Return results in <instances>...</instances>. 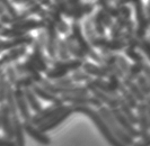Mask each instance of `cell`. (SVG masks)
I'll list each match as a JSON object with an SVG mask.
<instances>
[{
	"label": "cell",
	"mask_w": 150,
	"mask_h": 146,
	"mask_svg": "<svg viewBox=\"0 0 150 146\" xmlns=\"http://www.w3.org/2000/svg\"><path fill=\"white\" fill-rule=\"evenodd\" d=\"M38 4L41 5H46V6H49L50 4H51V0H38Z\"/></svg>",
	"instance_id": "db71d44e"
},
{
	"label": "cell",
	"mask_w": 150,
	"mask_h": 146,
	"mask_svg": "<svg viewBox=\"0 0 150 146\" xmlns=\"http://www.w3.org/2000/svg\"><path fill=\"white\" fill-rule=\"evenodd\" d=\"M138 125H139V133L140 137L144 138L150 133L149 128V119H148V114H147V105L146 102H140L138 103Z\"/></svg>",
	"instance_id": "7c38bea8"
},
{
	"label": "cell",
	"mask_w": 150,
	"mask_h": 146,
	"mask_svg": "<svg viewBox=\"0 0 150 146\" xmlns=\"http://www.w3.org/2000/svg\"><path fill=\"white\" fill-rule=\"evenodd\" d=\"M71 79L74 80V82H81V81H89L91 80V75H89L87 72H85V71H79V69L78 70H76L74 74H72V77H71Z\"/></svg>",
	"instance_id": "60d3db41"
},
{
	"label": "cell",
	"mask_w": 150,
	"mask_h": 146,
	"mask_svg": "<svg viewBox=\"0 0 150 146\" xmlns=\"http://www.w3.org/2000/svg\"><path fill=\"white\" fill-rule=\"evenodd\" d=\"M68 5L71 8H78L81 4H80V0H67Z\"/></svg>",
	"instance_id": "816d5d0a"
},
{
	"label": "cell",
	"mask_w": 150,
	"mask_h": 146,
	"mask_svg": "<svg viewBox=\"0 0 150 146\" xmlns=\"http://www.w3.org/2000/svg\"><path fill=\"white\" fill-rule=\"evenodd\" d=\"M14 95H15L17 110L19 111V114H21L22 118L24 119V121H30L32 116H30V108H28V103L26 101V98H25V95H24V90L15 88L14 89Z\"/></svg>",
	"instance_id": "9a60e30c"
},
{
	"label": "cell",
	"mask_w": 150,
	"mask_h": 146,
	"mask_svg": "<svg viewBox=\"0 0 150 146\" xmlns=\"http://www.w3.org/2000/svg\"><path fill=\"white\" fill-rule=\"evenodd\" d=\"M47 14H49V16L51 17V19L54 22L55 26H57V28L60 30V33L66 34V33L68 32V29H69V26H68L67 24L64 22V20L61 18L60 9L58 8V6H57L55 4H52V2H51V4L49 5Z\"/></svg>",
	"instance_id": "e0dca14e"
},
{
	"label": "cell",
	"mask_w": 150,
	"mask_h": 146,
	"mask_svg": "<svg viewBox=\"0 0 150 146\" xmlns=\"http://www.w3.org/2000/svg\"><path fill=\"white\" fill-rule=\"evenodd\" d=\"M90 45L98 47L100 50H108L111 52H117L122 51L123 48L127 47V42L123 38H113V39H107L105 37L100 36L97 37L95 36L91 41L89 42Z\"/></svg>",
	"instance_id": "277c9868"
},
{
	"label": "cell",
	"mask_w": 150,
	"mask_h": 146,
	"mask_svg": "<svg viewBox=\"0 0 150 146\" xmlns=\"http://www.w3.org/2000/svg\"><path fill=\"white\" fill-rule=\"evenodd\" d=\"M34 38L30 35H24L21 37H16L10 41H0V52L6 51V50H11L18 46H26L34 43Z\"/></svg>",
	"instance_id": "2e32d148"
},
{
	"label": "cell",
	"mask_w": 150,
	"mask_h": 146,
	"mask_svg": "<svg viewBox=\"0 0 150 146\" xmlns=\"http://www.w3.org/2000/svg\"><path fill=\"white\" fill-rule=\"evenodd\" d=\"M25 54H26V47L25 46H18V47H15V48H11L9 51V53L5 54L2 58H0V66L4 67L5 65H8L11 62L17 61L18 58L24 56Z\"/></svg>",
	"instance_id": "ac0fdd59"
},
{
	"label": "cell",
	"mask_w": 150,
	"mask_h": 146,
	"mask_svg": "<svg viewBox=\"0 0 150 146\" xmlns=\"http://www.w3.org/2000/svg\"><path fill=\"white\" fill-rule=\"evenodd\" d=\"M85 30H86V35H87V37H88L89 42L94 38V37L96 36V35H95L96 32H95V29L93 28L91 22H90V20H87V22H85Z\"/></svg>",
	"instance_id": "ee69618b"
},
{
	"label": "cell",
	"mask_w": 150,
	"mask_h": 146,
	"mask_svg": "<svg viewBox=\"0 0 150 146\" xmlns=\"http://www.w3.org/2000/svg\"><path fill=\"white\" fill-rule=\"evenodd\" d=\"M0 119H1V128L4 135L9 139H14V131H13V120L11 114L6 103H1L0 106Z\"/></svg>",
	"instance_id": "8fae6325"
},
{
	"label": "cell",
	"mask_w": 150,
	"mask_h": 146,
	"mask_svg": "<svg viewBox=\"0 0 150 146\" xmlns=\"http://www.w3.org/2000/svg\"><path fill=\"white\" fill-rule=\"evenodd\" d=\"M83 69L85 72H87L89 75H94V77H97V78H108V75L111 73L106 70L103 65H95L93 63H89V62H83Z\"/></svg>",
	"instance_id": "44dd1931"
},
{
	"label": "cell",
	"mask_w": 150,
	"mask_h": 146,
	"mask_svg": "<svg viewBox=\"0 0 150 146\" xmlns=\"http://www.w3.org/2000/svg\"><path fill=\"white\" fill-rule=\"evenodd\" d=\"M0 29H2V25L1 24H0Z\"/></svg>",
	"instance_id": "6f0895ef"
},
{
	"label": "cell",
	"mask_w": 150,
	"mask_h": 146,
	"mask_svg": "<svg viewBox=\"0 0 150 146\" xmlns=\"http://www.w3.org/2000/svg\"><path fill=\"white\" fill-rule=\"evenodd\" d=\"M0 146H17L14 139H9L6 136L1 137L0 136Z\"/></svg>",
	"instance_id": "c3c4849f"
},
{
	"label": "cell",
	"mask_w": 150,
	"mask_h": 146,
	"mask_svg": "<svg viewBox=\"0 0 150 146\" xmlns=\"http://www.w3.org/2000/svg\"><path fill=\"white\" fill-rule=\"evenodd\" d=\"M6 105H7L9 110H10L11 116H13V115H17V106H16L14 89H13V86H11L9 82H8L7 93H6Z\"/></svg>",
	"instance_id": "f1b7e54d"
},
{
	"label": "cell",
	"mask_w": 150,
	"mask_h": 146,
	"mask_svg": "<svg viewBox=\"0 0 150 146\" xmlns=\"http://www.w3.org/2000/svg\"><path fill=\"white\" fill-rule=\"evenodd\" d=\"M138 47H140L142 52L148 56V58L150 60V42L149 39H144V38H141L139 39V45Z\"/></svg>",
	"instance_id": "7bdbcfd3"
},
{
	"label": "cell",
	"mask_w": 150,
	"mask_h": 146,
	"mask_svg": "<svg viewBox=\"0 0 150 146\" xmlns=\"http://www.w3.org/2000/svg\"><path fill=\"white\" fill-rule=\"evenodd\" d=\"M91 82H93V84L97 88V89L102 90L103 92H105L107 95H112L114 98H117V97L120 95H119V91L115 90L110 82H106L105 80H103V79H100V78H97V79H95V80L91 79Z\"/></svg>",
	"instance_id": "d4e9b609"
},
{
	"label": "cell",
	"mask_w": 150,
	"mask_h": 146,
	"mask_svg": "<svg viewBox=\"0 0 150 146\" xmlns=\"http://www.w3.org/2000/svg\"><path fill=\"white\" fill-rule=\"evenodd\" d=\"M86 87H87V89H88V91H90V92L94 95V97H96L102 103L107 105V106L110 107V109H111V108H115V107H119L117 98H114V97H112V95H107V93H105V92H103L102 90L97 89V88L93 84L91 80L87 81Z\"/></svg>",
	"instance_id": "4fadbf2b"
},
{
	"label": "cell",
	"mask_w": 150,
	"mask_h": 146,
	"mask_svg": "<svg viewBox=\"0 0 150 146\" xmlns=\"http://www.w3.org/2000/svg\"><path fill=\"white\" fill-rule=\"evenodd\" d=\"M67 106L63 105V102H55L53 103L52 106L45 108V109H41L40 111H38L34 116L30 117V123L35 126H38L42 123H44L46 120L51 119L52 117H54L55 115H58L59 112H61L62 110L64 109Z\"/></svg>",
	"instance_id": "5b68a950"
},
{
	"label": "cell",
	"mask_w": 150,
	"mask_h": 146,
	"mask_svg": "<svg viewBox=\"0 0 150 146\" xmlns=\"http://www.w3.org/2000/svg\"><path fill=\"white\" fill-rule=\"evenodd\" d=\"M13 120V131H14V139L17 146H25V135H24V127L17 115L11 116Z\"/></svg>",
	"instance_id": "d6986e66"
},
{
	"label": "cell",
	"mask_w": 150,
	"mask_h": 146,
	"mask_svg": "<svg viewBox=\"0 0 150 146\" xmlns=\"http://www.w3.org/2000/svg\"><path fill=\"white\" fill-rule=\"evenodd\" d=\"M134 8H135L137 22H138V28L135 29V37L138 39H141V38H144L147 28L149 26V20L146 17L144 9H143V4L141 0H135Z\"/></svg>",
	"instance_id": "52a82bcc"
},
{
	"label": "cell",
	"mask_w": 150,
	"mask_h": 146,
	"mask_svg": "<svg viewBox=\"0 0 150 146\" xmlns=\"http://www.w3.org/2000/svg\"><path fill=\"white\" fill-rule=\"evenodd\" d=\"M63 102H70L72 106H88L93 105L96 107H102L103 103L98 100L96 97H88V95H61Z\"/></svg>",
	"instance_id": "9c48e42d"
},
{
	"label": "cell",
	"mask_w": 150,
	"mask_h": 146,
	"mask_svg": "<svg viewBox=\"0 0 150 146\" xmlns=\"http://www.w3.org/2000/svg\"><path fill=\"white\" fill-rule=\"evenodd\" d=\"M119 9H120V16H122V17L125 18V19H130V16H131V10H130V8L123 5V6H120Z\"/></svg>",
	"instance_id": "7dc6e473"
},
{
	"label": "cell",
	"mask_w": 150,
	"mask_h": 146,
	"mask_svg": "<svg viewBox=\"0 0 150 146\" xmlns=\"http://www.w3.org/2000/svg\"><path fill=\"white\" fill-rule=\"evenodd\" d=\"M53 66L54 67H60L63 70L69 71H76L80 67H83V61L79 60V58H75V60H60V61H53Z\"/></svg>",
	"instance_id": "603a6c76"
},
{
	"label": "cell",
	"mask_w": 150,
	"mask_h": 146,
	"mask_svg": "<svg viewBox=\"0 0 150 146\" xmlns=\"http://www.w3.org/2000/svg\"><path fill=\"white\" fill-rule=\"evenodd\" d=\"M0 127H1V119H0Z\"/></svg>",
	"instance_id": "680465c9"
},
{
	"label": "cell",
	"mask_w": 150,
	"mask_h": 146,
	"mask_svg": "<svg viewBox=\"0 0 150 146\" xmlns=\"http://www.w3.org/2000/svg\"><path fill=\"white\" fill-rule=\"evenodd\" d=\"M24 95H25V98H26V101L28 103V106L33 109V111L38 112V111L42 109V106H41L40 101L38 100L36 95L33 92V90L30 88L24 89Z\"/></svg>",
	"instance_id": "83f0119b"
},
{
	"label": "cell",
	"mask_w": 150,
	"mask_h": 146,
	"mask_svg": "<svg viewBox=\"0 0 150 146\" xmlns=\"http://www.w3.org/2000/svg\"><path fill=\"white\" fill-rule=\"evenodd\" d=\"M94 25H95V32L99 36H103L105 34V25H104V20H103V11L102 10H98V13L95 16Z\"/></svg>",
	"instance_id": "4dcf8cb0"
},
{
	"label": "cell",
	"mask_w": 150,
	"mask_h": 146,
	"mask_svg": "<svg viewBox=\"0 0 150 146\" xmlns=\"http://www.w3.org/2000/svg\"><path fill=\"white\" fill-rule=\"evenodd\" d=\"M143 73H144V77L147 78V80L149 82L150 84V66L147 64V63H144V65H143Z\"/></svg>",
	"instance_id": "f907efd6"
},
{
	"label": "cell",
	"mask_w": 150,
	"mask_h": 146,
	"mask_svg": "<svg viewBox=\"0 0 150 146\" xmlns=\"http://www.w3.org/2000/svg\"><path fill=\"white\" fill-rule=\"evenodd\" d=\"M123 83H124V86L128 88V90L132 93V95L135 97V99L138 100V101L140 102H143L146 101V95H143V92L141 91V89L139 88V86L133 82V80H130L128 78H123Z\"/></svg>",
	"instance_id": "4316f807"
},
{
	"label": "cell",
	"mask_w": 150,
	"mask_h": 146,
	"mask_svg": "<svg viewBox=\"0 0 150 146\" xmlns=\"http://www.w3.org/2000/svg\"><path fill=\"white\" fill-rule=\"evenodd\" d=\"M146 105H147V114H148V119H149V128H150V95L146 98Z\"/></svg>",
	"instance_id": "f5cc1de1"
},
{
	"label": "cell",
	"mask_w": 150,
	"mask_h": 146,
	"mask_svg": "<svg viewBox=\"0 0 150 146\" xmlns=\"http://www.w3.org/2000/svg\"><path fill=\"white\" fill-rule=\"evenodd\" d=\"M45 27L44 20H35V19H24L21 22H17L13 24V28L19 29V30H32V29H38Z\"/></svg>",
	"instance_id": "ffe728a7"
},
{
	"label": "cell",
	"mask_w": 150,
	"mask_h": 146,
	"mask_svg": "<svg viewBox=\"0 0 150 146\" xmlns=\"http://www.w3.org/2000/svg\"><path fill=\"white\" fill-rule=\"evenodd\" d=\"M27 62H30L35 69H38L40 72H46L47 69V62L43 54V47L38 41H34L33 43V53L27 55Z\"/></svg>",
	"instance_id": "8992f818"
},
{
	"label": "cell",
	"mask_w": 150,
	"mask_h": 146,
	"mask_svg": "<svg viewBox=\"0 0 150 146\" xmlns=\"http://www.w3.org/2000/svg\"><path fill=\"white\" fill-rule=\"evenodd\" d=\"M72 112H74L72 106H71V107H70V106L68 107L67 106V107L62 110L61 112H59L58 115H55V116L52 117L51 119H49V120H46L44 123H42L41 125H38V129L41 131H43V133H46V131H51L53 128H55L57 126H59L61 123H63Z\"/></svg>",
	"instance_id": "ba28073f"
},
{
	"label": "cell",
	"mask_w": 150,
	"mask_h": 146,
	"mask_svg": "<svg viewBox=\"0 0 150 146\" xmlns=\"http://www.w3.org/2000/svg\"><path fill=\"white\" fill-rule=\"evenodd\" d=\"M111 111H112L114 118L116 119V121L119 123V125L124 129V131H125L127 134H129L132 138H138V137H140V133H139V131L135 128L134 125H132L130 121H129V119L122 114V111L120 110L119 107L111 108Z\"/></svg>",
	"instance_id": "30bf717a"
},
{
	"label": "cell",
	"mask_w": 150,
	"mask_h": 146,
	"mask_svg": "<svg viewBox=\"0 0 150 146\" xmlns=\"http://www.w3.org/2000/svg\"><path fill=\"white\" fill-rule=\"evenodd\" d=\"M121 93H122V98H123V100L127 102L132 109H134V108L138 107V100L135 99L134 95H132L127 88H125L124 90H122V91H121Z\"/></svg>",
	"instance_id": "836d02e7"
},
{
	"label": "cell",
	"mask_w": 150,
	"mask_h": 146,
	"mask_svg": "<svg viewBox=\"0 0 150 146\" xmlns=\"http://www.w3.org/2000/svg\"><path fill=\"white\" fill-rule=\"evenodd\" d=\"M117 101H119V108H120V110L122 111V114L129 119V121L132 125L138 124V116H135L134 114H133L132 108L123 100L122 95H119V97H117Z\"/></svg>",
	"instance_id": "484cf974"
},
{
	"label": "cell",
	"mask_w": 150,
	"mask_h": 146,
	"mask_svg": "<svg viewBox=\"0 0 150 146\" xmlns=\"http://www.w3.org/2000/svg\"><path fill=\"white\" fill-rule=\"evenodd\" d=\"M0 35L4 37H9V38H16V37H21L26 35V32L24 30H19L16 28H10V29H1Z\"/></svg>",
	"instance_id": "f35d334b"
},
{
	"label": "cell",
	"mask_w": 150,
	"mask_h": 146,
	"mask_svg": "<svg viewBox=\"0 0 150 146\" xmlns=\"http://www.w3.org/2000/svg\"><path fill=\"white\" fill-rule=\"evenodd\" d=\"M6 74H1L0 75V103H4L6 100V93H7V87L8 81L6 80Z\"/></svg>",
	"instance_id": "ab89813d"
},
{
	"label": "cell",
	"mask_w": 150,
	"mask_h": 146,
	"mask_svg": "<svg viewBox=\"0 0 150 146\" xmlns=\"http://www.w3.org/2000/svg\"><path fill=\"white\" fill-rule=\"evenodd\" d=\"M35 82L33 81V79L28 77V75H22L19 77L17 81L15 82L14 87L18 88V89H26V88H32V86L34 84Z\"/></svg>",
	"instance_id": "d6a6232c"
},
{
	"label": "cell",
	"mask_w": 150,
	"mask_h": 146,
	"mask_svg": "<svg viewBox=\"0 0 150 146\" xmlns=\"http://www.w3.org/2000/svg\"><path fill=\"white\" fill-rule=\"evenodd\" d=\"M45 73H46V78L49 80H58L60 78L66 77L69 72L67 70H63V69H60V67H53L51 70H47Z\"/></svg>",
	"instance_id": "1f68e13d"
},
{
	"label": "cell",
	"mask_w": 150,
	"mask_h": 146,
	"mask_svg": "<svg viewBox=\"0 0 150 146\" xmlns=\"http://www.w3.org/2000/svg\"><path fill=\"white\" fill-rule=\"evenodd\" d=\"M132 146H150V133L144 138H141L140 142H137Z\"/></svg>",
	"instance_id": "681fc988"
},
{
	"label": "cell",
	"mask_w": 150,
	"mask_h": 146,
	"mask_svg": "<svg viewBox=\"0 0 150 146\" xmlns=\"http://www.w3.org/2000/svg\"><path fill=\"white\" fill-rule=\"evenodd\" d=\"M1 2H2L4 7L7 9L8 14L10 15L11 17H15L16 15H17V11H16L15 8H13V6L9 4V1H8V0H1Z\"/></svg>",
	"instance_id": "bcb514c9"
},
{
	"label": "cell",
	"mask_w": 150,
	"mask_h": 146,
	"mask_svg": "<svg viewBox=\"0 0 150 146\" xmlns=\"http://www.w3.org/2000/svg\"><path fill=\"white\" fill-rule=\"evenodd\" d=\"M135 80H137V84L139 86V88L141 89V91L143 92V95H146V97H149L150 84H149V82H148V80H147V78L140 74V75H138V78H137Z\"/></svg>",
	"instance_id": "d590c367"
},
{
	"label": "cell",
	"mask_w": 150,
	"mask_h": 146,
	"mask_svg": "<svg viewBox=\"0 0 150 146\" xmlns=\"http://www.w3.org/2000/svg\"><path fill=\"white\" fill-rule=\"evenodd\" d=\"M71 30H72V35L75 37L76 42L78 44V46L81 48V51H83L87 56H89L91 60H94L95 62H97L99 64H103L102 56L98 55L97 53L93 50L91 45L85 39V37H83V32H81V28H80V25H79V22H77V20H75V22H72V25H71Z\"/></svg>",
	"instance_id": "3957f363"
},
{
	"label": "cell",
	"mask_w": 150,
	"mask_h": 146,
	"mask_svg": "<svg viewBox=\"0 0 150 146\" xmlns=\"http://www.w3.org/2000/svg\"><path fill=\"white\" fill-rule=\"evenodd\" d=\"M74 83H75L74 80L71 78L67 77V75L63 77V78H60V79H58V80L55 81V84L59 86V87H69V86H71Z\"/></svg>",
	"instance_id": "f6af8a7d"
},
{
	"label": "cell",
	"mask_w": 150,
	"mask_h": 146,
	"mask_svg": "<svg viewBox=\"0 0 150 146\" xmlns=\"http://www.w3.org/2000/svg\"><path fill=\"white\" fill-rule=\"evenodd\" d=\"M114 56H115V60H116V64L120 66V69L123 71V73H124V77L128 78L129 74H130V66L131 65L129 64V62L123 58L122 55L114 54Z\"/></svg>",
	"instance_id": "e575fe53"
},
{
	"label": "cell",
	"mask_w": 150,
	"mask_h": 146,
	"mask_svg": "<svg viewBox=\"0 0 150 146\" xmlns=\"http://www.w3.org/2000/svg\"><path fill=\"white\" fill-rule=\"evenodd\" d=\"M66 44H67V47H68V51L70 54H72L75 58H79V60H81V61H86V58H87V55L81 51V48L78 46V44L76 42L75 37L74 35H67L66 37Z\"/></svg>",
	"instance_id": "7402d4cb"
},
{
	"label": "cell",
	"mask_w": 150,
	"mask_h": 146,
	"mask_svg": "<svg viewBox=\"0 0 150 146\" xmlns=\"http://www.w3.org/2000/svg\"><path fill=\"white\" fill-rule=\"evenodd\" d=\"M23 127H24V131L30 137L35 139L38 144H41V145H50L51 144V138L49 136H46L45 133L40 131L38 127L36 128L35 125H33L30 121H24Z\"/></svg>",
	"instance_id": "5bb4252c"
},
{
	"label": "cell",
	"mask_w": 150,
	"mask_h": 146,
	"mask_svg": "<svg viewBox=\"0 0 150 146\" xmlns=\"http://www.w3.org/2000/svg\"><path fill=\"white\" fill-rule=\"evenodd\" d=\"M30 89L33 90V92L38 95V97L42 98V99L45 100V101L52 102V103H55V102H63L61 98H58L55 95L51 93L50 91H47V90L44 89L42 86H38V84H36V83H34Z\"/></svg>",
	"instance_id": "cb8c5ba5"
},
{
	"label": "cell",
	"mask_w": 150,
	"mask_h": 146,
	"mask_svg": "<svg viewBox=\"0 0 150 146\" xmlns=\"http://www.w3.org/2000/svg\"><path fill=\"white\" fill-rule=\"evenodd\" d=\"M125 54H127V56L130 58L134 63H141V62H144L143 61V58L142 55L140 54V53H138V52L135 51L134 47H131V46H128V47H125Z\"/></svg>",
	"instance_id": "74e56055"
},
{
	"label": "cell",
	"mask_w": 150,
	"mask_h": 146,
	"mask_svg": "<svg viewBox=\"0 0 150 146\" xmlns=\"http://www.w3.org/2000/svg\"><path fill=\"white\" fill-rule=\"evenodd\" d=\"M57 53L59 55L61 60H69V51H68L67 44L64 41L59 39L58 41V45H57Z\"/></svg>",
	"instance_id": "8d00e7d4"
},
{
	"label": "cell",
	"mask_w": 150,
	"mask_h": 146,
	"mask_svg": "<svg viewBox=\"0 0 150 146\" xmlns=\"http://www.w3.org/2000/svg\"><path fill=\"white\" fill-rule=\"evenodd\" d=\"M98 114L102 116V118L104 119V121L106 123V125L108 126V128L112 131V133L117 137V138L120 139L121 142H123L124 144H127V145H133L134 144V142H133V138L127 134L124 129L121 127L119 123L116 121V119L114 118L113 116L112 111L110 108H107V107H99V109H98Z\"/></svg>",
	"instance_id": "7a4b0ae2"
},
{
	"label": "cell",
	"mask_w": 150,
	"mask_h": 146,
	"mask_svg": "<svg viewBox=\"0 0 150 146\" xmlns=\"http://www.w3.org/2000/svg\"><path fill=\"white\" fill-rule=\"evenodd\" d=\"M72 108H74V112H81V114H85V115L89 117L90 119L94 121V124L97 126L99 131L102 133L104 138L110 143L111 146H129L127 144H124L123 142H121L120 139L113 134L112 131L108 128V126L104 121V119L98 114V111L96 112L95 110L91 109L88 106H72Z\"/></svg>",
	"instance_id": "6da1fadb"
},
{
	"label": "cell",
	"mask_w": 150,
	"mask_h": 146,
	"mask_svg": "<svg viewBox=\"0 0 150 146\" xmlns=\"http://www.w3.org/2000/svg\"><path fill=\"white\" fill-rule=\"evenodd\" d=\"M14 1H15V2H21V4H22V2H26V4H27V2H30L32 0H14Z\"/></svg>",
	"instance_id": "11a10c76"
},
{
	"label": "cell",
	"mask_w": 150,
	"mask_h": 146,
	"mask_svg": "<svg viewBox=\"0 0 150 146\" xmlns=\"http://www.w3.org/2000/svg\"><path fill=\"white\" fill-rule=\"evenodd\" d=\"M24 67H25V73H26V75L30 77L34 82H41L42 77H41L40 71H38V69H35V67L32 65L30 62H27V61L24 62Z\"/></svg>",
	"instance_id": "f546056e"
},
{
	"label": "cell",
	"mask_w": 150,
	"mask_h": 146,
	"mask_svg": "<svg viewBox=\"0 0 150 146\" xmlns=\"http://www.w3.org/2000/svg\"><path fill=\"white\" fill-rule=\"evenodd\" d=\"M2 70H4V67H1V66H0V75L4 73V71H2Z\"/></svg>",
	"instance_id": "9f6ffc18"
},
{
	"label": "cell",
	"mask_w": 150,
	"mask_h": 146,
	"mask_svg": "<svg viewBox=\"0 0 150 146\" xmlns=\"http://www.w3.org/2000/svg\"><path fill=\"white\" fill-rule=\"evenodd\" d=\"M6 78H7V81L11 86L15 84V82L18 79V74L16 72L14 66H7V69H6Z\"/></svg>",
	"instance_id": "b9f144b4"
}]
</instances>
